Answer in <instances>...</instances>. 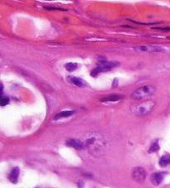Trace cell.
I'll use <instances>...</instances> for the list:
<instances>
[{
  "instance_id": "cell-1",
  "label": "cell",
  "mask_w": 170,
  "mask_h": 188,
  "mask_svg": "<svg viewBox=\"0 0 170 188\" xmlns=\"http://www.w3.org/2000/svg\"><path fill=\"white\" fill-rule=\"evenodd\" d=\"M82 142L83 143V147L87 148L92 155L101 154L106 145L105 139L103 136L99 134H92L87 136L86 138Z\"/></svg>"
},
{
  "instance_id": "cell-14",
  "label": "cell",
  "mask_w": 170,
  "mask_h": 188,
  "mask_svg": "<svg viewBox=\"0 0 170 188\" xmlns=\"http://www.w3.org/2000/svg\"><path fill=\"white\" fill-rule=\"evenodd\" d=\"M159 149V145L157 142H154V143H152L150 148H149V152H157V151Z\"/></svg>"
},
{
  "instance_id": "cell-9",
  "label": "cell",
  "mask_w": 170,
  "mask_h": 188,
  "mask_svg": "<svg viewBox=\"0 0 170 188\" xmlns=\"http://www.w3.org/2000/svg\"><path fill=\"white\" fill-rule=\"evenodd\" d=\"M74 113V111L72 110H63L61 112H60L59 113H57L54 120H59V119H62V118H67V117H70L72 114Z\"/></svg>"
},
{
  "instance_id": "cell-8",
  "label": "cell",
  "mask_w": 170,
  "mask_h": 188,
  "mask_svg": "<svg viewBox=\"0 0 170 188\" xmlns=\"http://www.w3.org/2000/svg\"><path fill=\"white\" fill-rule=\"evenodd\" d=\"M68 81L75 85H76V86H78V87H83L86 85V82L82 79L78 78V77H75V76H69Z\"/></svg>"
},
{
  "instance_id": "cell-4",
  "label": "cell",
  "mask_w": 170,
  "mask_h": 188,
  "mask_svg": "<svg viewBox=\"0 0 170 188\" xmlns=\"http://www.w3.org/2000/svg\"><path fill=\"white\" fill-rule=\"evenodd\" d=\"M134 50L138 52H143L149 53H158V52H165L166 50L163 48L162 46L154 45H146L140 46H135L134 47Z\"/></svg>"
},
{
  "instance_id": "cell-13",
  "label": "cell",
  "mask_w": 170,
  "mask_h": 188,
  "mask_svg": "<svg viewBox=\"0 0 170 188\" xmlns=\"http://www.w3.org/2000/svg\"><path fill=\"white\" fill-rule=\"evenodd\" d=\"M65 68L67 69L68 71H73V70H75L77 68V64L76 63H72V62H69V63L66 64Z\"/></svg>"
},
{
  "instance_id": "cell-15",
  "label": "cell",
  "mask_w": 170,
  "mask_h": 188,
  "mask_svg": "<svg viewBox=\"0 0 170 188\" xmlns=\"http://www.w3.org/2000/svg\"><path fill=\"white\" fill-rule=\"evenodd\" d=\"M0 103H1V105L4 106L7 105L9 103V98L7 96H2L1 99H0Z\"/></svg>"
},
{
  "instance_id": "cell-10",
  "label": "cell",
  "mask_w": 170,
  "mask_h": 188,
  "mask_svg": "<svg viewBox=\"0 0 170 188\" xmlns=\"http://www.w3.org/2000/svg\"><path fill=\"white\" fill-rule=\"evenodd\" d=\"M18 175H19V169H18V167H15L12 170V172L10 173L9 179L12 182L16 183L17 181H18Z\"/></svg>"
},
{
  "instance_id": "cell-11",
  "label": "cell",
  "mask_w": 170,
  "mask_h": 188,
  "mask_svg": "<svg viewBox=\"0 0 170 188\" xmlns=\"http://www.w3.org/2000/svg\"><path fill=\"white\" fill-rule=\"evenodd\" d=\"M170 163V156L169 155H164L159 160V165L161 167H166Z\"/></svg>"
},
{
  "instance_id": "cell-6",
  "label": "cell",
  "mask_w": 170,
  "mask_h": 188,
  "mask_svg": "<svg viewBox=\"0 0 170 188\" xmlns=\"http://www.w3.org/2000/svg\"><path fill=\"white\" fill-rule=\"evenodd\" d=\"M164 178V173H154L151 177V181L154 185L158 186L159 185Z\"/></svg>"
},
{
  "instance_id": "cell-12",
  "label": "cell",
  "mask_w": 170,
  "mask_h": 188,
  "mask_svg": "<svg viewBox=\"0 0 170 188\" xmlns=\"http://www.w3.org/2000/svg\"><path fill=\"white\" fill-rule=\"evenodd\" d=\"M120 96L119 95H109V96H106V97H105V98L101 99V101H102V102H105V101H117L119 99H120Z\"/></svg>"
},
{
  "instance_id": "cell-16",
  "label": "cell",
  "mask_w": 170,
  "mask_h": 188,
  "mask_svg": "<svg viewBox=\"0 0 170 188\" xmlns=\"http://www.w3.org/2000/svg\"><path fill=\"white\" fill-rule=\"evenodd\" d=\"M154 29H159V30H162L163 32H169L170 31V28H154Z\"/></svg>"
},
{
  "instance_id": "cell-3",
  "label": "cell",
  "mask_w": 170,
  "mask_h": 188,
  "mask_svg": "<svg viewBox=\"0 0 170 188\" xmlns=\"http://www.w3.org/2000/svg\"><path fill=\"white\" fill-rule=\"evenodd\" d=\"M154 92H155V88L154 86L146 85V86H143L134 90L131 95V97L134 99H141L152 95Z\"/></svg>"
},
{
  "instance_id": "cell-5",
  "label": "cell",
  "mask_w": 170,
  "mask_h": 188,
  "mask_svg": "<svg viewBox=\"0 0 170 188\" xmlns=\"http://www.w3.org/2000/svg\"><path fill=\"white\" fill-rule=\"evenodd\" d=\"M131 176H132V178H133L134 181H135L136 182H139V183H142V182H144V181L145 180V178H146L147 173L143 167H134L133 169Z\"/></svg>"
},
{
  "instance_id": "cell-7",
  "label": "cell",
  "mask_w": 170,
  "mask_h": 188,
  "mask_svg": "<svg viewBox=\"0 0 170 188\" xmlns=\"http://www.w3.org/2000/svg\"><path fill=\"white\" fill-rule=\"evenodd\" d=\"M66 144L67 146L74 148L76 149H82L84 148L82 141L77 140V139H69L66 142Z\"/></svg>"
},
{
  "instance_id": "cell-2",
  "label": "cell",
  "mask_w": 170,
  "mask_h": 188,
  "mask_svg": "<svg viewBox=\"0 0 170 188\" xmlns=\"http://www.w3.org/2000/svg\"><path fill=\"white\" fill-rule=\"evenodd\" d=\"M155 105V102L153 100H147L144 102H142L140 104L131 107V111L134 114L137 116H143L145 114H148L151 112Z\"/></svg>"
}]
</instances>
